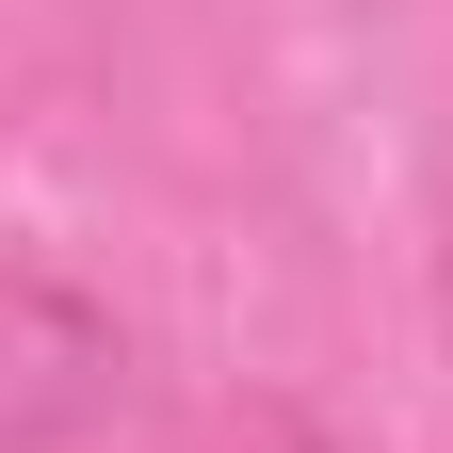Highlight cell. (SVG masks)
<instances>
[{"label":"cell","mask_w":453,"mask_h":453,"mask_svg":"<svg viewBox=\"0 0 453 453\" xmlns=\"http://www.w3.org/2000/svg\"><path fill=\"white\" fill-rule=\"evenodd\" d=\"M113 372H130V340L81 275L49 259H0V453H65L113 421Z\"/></svg>","instance_id":"obj_1"}]
</instances>
